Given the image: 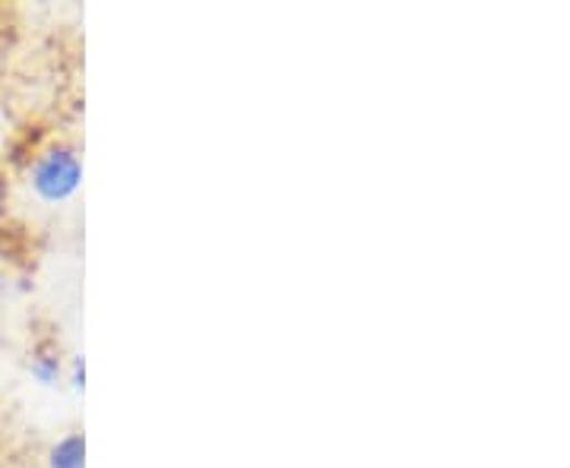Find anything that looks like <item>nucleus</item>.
<instances>
[{"instance_id":"nucleus-4","label":"nucleus","mask_w":570,"mask_h":468,"mask_svg":"<svg viewBox=\"0 0 570 468\" xmlns=\"http://www.w3.org/2000/svg\"><path fill=\"white\" fill-rule=\"evenodd\" d=\"M70 380H73V387L77 389L86 387V365H82V358H73V365H70Z\"/></svg>"},{"instance_id":"nucleus-2","label":"nucleus","mask_w":570,"mask_h":468,"mask_svg":"<svg viewBox=\"0 0 570 468\" xmlns=\"http://www.w3.org/2000/svg\"><path fill=\"white\" fill-rule=\"evenodd\" d=\"M48 468H86V437L80 430L61 437L48 452Z\"/></svg>"},{"instance_id":"nucleus-1","label":"nucleus","mask_w":570,"mask_h":468,"mask_svg":"<svg viewBox=\"0 0 570 468\" xmlns=\"http://www.w3.org/2000/svg\"><path fill=\"white\" fill-rule=\"evenodd\" d=\"M29 183L41 203H67L80 193L82 159L73 146L55 143L36 156L29 168Z\"/></svg>"},{"instance_id":"nucleus-3","label":"nucleus","mask_w":570,"mask_h":468,"mask_svg":"<svg viewBox=\"0 0 570 468\" xmlns=\"http://www.w3.org/2000/svg\"><path fill=\"white\" fill-rule=\"evenodd\" d=\"M32 377L45 384V387H51L58 377H61V355L55 351V348H41L36 351V358H32Z\"/></svg>"}]
</instances>
